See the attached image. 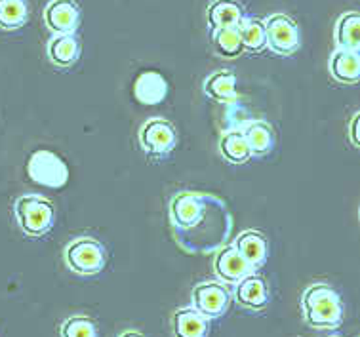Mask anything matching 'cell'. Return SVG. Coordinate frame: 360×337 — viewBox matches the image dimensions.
I'll list each match as a JSON object with an SVG mask.
<instances>
[{
    "mask_svg": "<svg viewBox=\"0 0 360 337\" xmlns=\"http://www.w3.org/2000/svg\"><path fill=\"white\" fill-rule=\"evenodd\" d=\"M59 336L61 337H98V330L94 324L92 318L84 317V314H75L69 317L59 328Z\"/></svg>",
    "mask_w": 360,
    "mask_h": 337,
    "instance_id": "obj_25",
    "label": "cell"
},
{
    "mask_svg": "<svg viewBox=\"0 0 360 337\" xmlns=\"http://www.w3.org/2000/svg\"><path fill=\"white\" fill-rule=\"evenodd\" d=\"M212 44H214V50H216L217 56H221L225 59H235L244 52L238 27L236 29L212 31Z\"/></svg>",
    "mask_w": 360,
    "mask_h": 337,
    "instance_id": "obj_24",
    "label": "cell"
},
{
    "mask_svg": "<svg viewBox=\"0 0 360 337\" xmlns=\"http://www.w3.org/2000/svg\"><path fill=\"white\" fill-rule=\"evenodd\" d=\"M214 272L217 279H221L227 284H238L244 276L252 274V269L235 246H223L216 253Z\"/></svg>",
    "mask_w": 360,
    "mask_h": 337,
    "instance_id": "obj_10",
    "label": "cell"
},
{
    "mask_svg": "<svg viewBox=\"0 0 360 337\" xmlns=\"http://www.w3.org/2000/svg\"><path fill=\"white\" fill-rule=\"evenodd\" d=\"M118 337H145L143 333H139V331H124V333H120V336Z\"/></svg>",
    "mask_w": 360,
    "mask_h": 337,
    "instance_id": "obj_27",
    "label": "cell"
},
{
    "mask_svg": "<svg viewBox=\"0 0 360 337\" xmlns=\"http://www.w3.org/2000/svg\"><path fill=\"white\" fill-rule=\"evenodd\" d=\"M334 39L338 50L359 52L360 48V15L359 12H345L334 29Z\"/></svg>",
    "mask_w": 360,
    "mask_h": 337,
    "instance_id": "obj_20",
    "label": "cell"
},
{
    "mask_svg": "<svg viewBox=\"0 0 360 337\" xmlns=\"http://www.w3.org/2000/svg\"><path fill=\"white\" fill-rule=\"evenodd\" d=\"M139 145L147 156L162 160L177 147V132L174 124L164 118H151L139 130Z\"/></svg>",
    "mask_w": 360,
    "mask_h": 337,
    "instance_id": "obj_6",
    "label": "cell"
},
{
    "mask_svg": "<svg viewBox=\"0 0 360 337\" xmlns=\"http://www.w3.org/2000/svg\"><path fill=\"white\" fill-rule=\"evenodd\" d=\"M13 214L21 233L29 239H42L53 229L56 206L40 195H23L13 204Z\"/></svg>",
    "mask_w": 360,
    "mask_h": 337,
    "instance_id": "obj_3",
    "label": "cell"
},
{
    "mask_svg": "<svg viewBox=\"0 0 360 337\" xmlns=\"http://www.w3.org/2000/svg\"><path fill=\"white\" fill-rule=\"evenodd\" d=\"M265 25V40H267V50L275 56H292L300 50L302 46V33L300 27L290 15L284 13H273L263 21Z\"/></svg>",
    "mask_w": 360,
    "mask_h": 337,
    "instance_id": "obj_5",
    "label": "cell"
},
{
    "mask_svg": "<svg viewBox=\"0 0 360 337\" xmlns=\"http://www.w3.org/2000/svg\"><path fill=\"white\" fill-rule=\"evenodd\" d=\"M48 59L59 69H69L80 58V40L77 34H53L48 40Z\"/></svg>",
    "mask_w": 360,
    "mask_h": 337,
    "instance_id": "obj_15",
    "label": "cell"
},
{
    "mask_svg": "<svg viewBox=\"0 0 360 337\" xmlns=\"http://www.w3.org/2000/svg\"><path fill=\"white\" fill-rule=\"evenodd\" d=\"M168 94L166 78L157 71H145L136 78L134 84V96L139 103L143 105H158L162 103Z\"/></svg>",
    "mask_w": 360,
    "mask_h": 337,
    "instance_id": "obj_18",
    "label": "cell"
},
{
    "mask_svg": "<svg viewBox=\"0 0 360 337\" xmlns=\"http://www.w3.org/2000/svg\"><path fill=\"white\" fill-rule=\"evenodd\" d=\"M44 23L53 34H75L80 25V6L75 0H50L44 8Z\"/></svg>",
    "mask_w": 360,
    "mask_h": 337,
    "instance_id": "obj_9",
    "label": "cell"
},
{
    "mask_svg": "<svg viewBox=\"0 0 360 337\" xmlns=\"http://www.w3.org/2000/svg\"><path fill=\"white\" fill-rule=\"evenodd\" d=\"M172 330L176 337H208L210 320L193 307L177 309L172 317Z\"/></svg>",
    "mask_w": 360,
    "mask_h": 337,
    "instance_id": "obj_19",
    "label": "cell"
},
{
    "mask_svg": "<svg viewBox=\"0 0 360 337\" xmlns=\"http://www.w3.org/2000/svg\"><path fill=\"white\" fill-rule=\"evenodd\" d=\"M302 311L305 322L319 330H334L343 322V303L328 284L309 286L302 295Z\"/></svg>",
    "mask_w": 360,
    "mask_h": 337,
    "instance_id": "obj_2",
    "label": "cell"
},
{
    "mask_svg": "<svg viewBox=\"0 0 360 337\" xmlns=\"http://www.w3.org/2000/svg\"><path fill=\"white\" fill-rule=\"evenodd\" d=\"M204 94L217 103L235 105L238 101L236 91V75L233 71H216L204 80Z\"/></svg>",
    "mask_w": 360,
    "mask_h": 337,
    "instance_id": "obj_16",
    "label": "cell"
},
{
    "mask_svg": "<svg viewBox=\"0 0 360 337\" xmlns=\"http://www.w3.org/2000/svg\"><path fill=\"white\" fill-rule=\"evenodd\" d=\"M63 257H65V265L80 276L99 274L107 263L103 244L90 236H79L71 240L63 252Z\"/></svg>",
    "mask_w": 360,
    "mask_h": 337,
    "instance_id": "obj_4",
    "label": "cell"
},
{
    "mask_svg": "<svg viewBox=\"0 0 360 337\" xmlns=\"http://www.w3.org/2000/svg\"><path fill=\"white\" fill-rule=\"evenodd\" d=\"M29 20L27 0H0V29L15 31Z\"/></svg>",
    "mask_w": 360,
    "mask_h": 337,
    "instance_id": "obj_23",
    "label": "cell"
},
{
    "mask_svg": "<svg viewBox=\"0 0 360 337\" xmlns=\"http://www.w3.org/2000/svg\"><path fill=\"white\" fill-rule=\"evenodd\" d=\"M330 77L340 84H356L360 78V58L359 52L347 50H334L328 63Z\"/></svg>",
    "mask_w": 360,
    "mask_h": 337,
    "instance_id": "obj_17",
    "label": "cell"
},
{
    "mask_svg": "<svg viewBox=\"0 0 360 337\" xmlns=\"http://www.w3.org/2000/svg\"><path fill=\"white\" fill-rule=\"evenodd\" d=\"M233 246L238 250L252 272L262 269L269 260V240L259 231H244L236 236Z\"/></svg>",
    "mask_w": 360,
    "mask_h": 337,
    "instance_id": "obj_12",
    "label": "cell"
},
{
    "mask_svg": "<svg viewBox=\"0 0 360 337\" xmlns=\"http://www.w3.org/2000/svg\"><path fill=\"white\" fill-rule=\"evenodd\" d=\"M238 33L243 40V50L250 53H262L267 50L265 40V25L259 18H244L238 25Z\"/></svg>",
    "mask_w": 360,
    "mask_h": 337,
    "instance_id": "obj_22",
    "label": "cell"
},
{
    "mask_svg": "<svg viewBox=\"0 0 360 337\" xmlns=\"http://www.w3.org/2000/svg\"><path fill=\"white\" fill-rule=\"evenodd\" d=\"M359 124H360V113H354L353 120L349 124V139L353 143L354 149L360 147V137H359Z\"/></svg>",
    "mask_w": 360,
    "mask_h": 337,
    "instance_id": "obj_26",
    "label": "cell"
},
{
    "mask_svg": "<svg viewBox=\"0 0 360 337\" xmlns=\"http://www.w3.org/2000/svg\"><path fill=\"white\" fill-rule=\"evenodd\" d=\"M191 301L193 309L204 318H219L229 309L231 292L223 282H202L193 288Z\"/></svg>",
    "mask_w": 360,
    "mask_h": 337,
    "instance_id": "obj_8",
    "label": "cell"
},
{
    "mask_svg": "<svg viewBox=\"0 0 360 337\" xmlns=\"http://www.w3.org/2000/svg\"><path fill=\"white\" fill-rule=\"evenodd\" d=\"M27 174L34 183L44 185V187L61 189L69 182L67 164L61 160V156L46 149L34 151L33 155L29 156Z\"/></svg>",
    "mask_w": 360,
    "mask_h": 337,
    "instance_id": "obj_7",
    "label": "cell"
},
{
    "mask_svg": "<svg viewBox=\"0 0 360 337\" xmlns=\"http://www.w3.org/2000/svg\"><path fill=\"white\" fill-rule=\"evenodd\" d=\"M243 126L244 128L240 132L246 139L250 155L254 158H263L275 149V132L271 124L265 120H248Z\"/></svg>",
    "mask_w": 360,
    "mask_h": 337,
    "instance_id": "obj_14",
    "label": "cell"
},
{
    "mask_svg": "<svg viewBox=\"0 0 360 337\" xmlns=\"http://www.w3.org/2000/svg\"><path fill=\"white\" fill-rule=\"evenodd\" d=\"M219 153L231 164H246L252 158L246 139L238 128L223 132L219 137Z\"/></svg>",
    "mask_w": 360,
    "mask_h": 337,
    "instance_id": "obj_21",
    "label": "cell"
},
{
    "mask_svg": "<svg viewBox=\"0 0 360 337\" xmlns=\"http://www.w3.org/2000/svg\"><path fill=\"white\" fill-rule=\"evenodd\" d=\"M235 299L236 303L248 309V311H263L269 305V288L267 282L257 276V274H248L244 276L238 284H235Z\"/></svg>",
    "mask_w": 360,
    "mask_h": 337,
    "instance_id": "obj_11",
    "label": "cell"
},
{
    "mask_svg": "<svg viewBox=\"0 0 360 337\" xmlns=\"http://www.w3.org/2000/svg\"><path fill=\"white\" fill-rule=\"evenodd\" d=\"M168 214L174 239L187 253L217 252L233 233L227 204L214 195L181 191L172 196Z\"/></svg>",
    "mask_w": 360,
    "mask_h": 337,
    "instance_id": "obj_1",
    "label": "cell"
},
{
    "mask_svg": "<svg viewBox=\"0 0 360 337\" xmlns=\"http://www.w3.org/2000/svg\"><path fill=\"white\" fill-rule=\"evenodd\" d=\"M246 18L244 8L236 0H214L206 10V20H208L212 31L219 29H236Z\"/></svg>",
    "mask_w": 360,
    "mask_h": 337,
    "instance_id": "obj_13",
    "label": "cell"
}]
</instances>
